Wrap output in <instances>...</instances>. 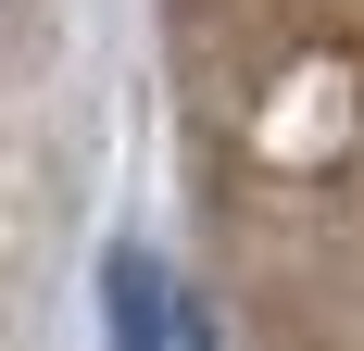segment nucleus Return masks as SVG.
Listing matches in <instances>:
<instances>
[{
    "label": "nucleus",
    "mask_w": 364,
    "mask_h": 351,
    "mask_svg": "<svg viewBox=\"0 0 364 351\" xmlns=\"http://www.w3.org/2000/svg\"><path fill=\"white\" fill-rule=\"evenodd\" d=\"M101 288H113V351H214V339H201V314H188L176 288L151 276L139 251H126V264H113Z\"/></svg>",
    "instance_id": "f257e3e1"
}]
</instances>
